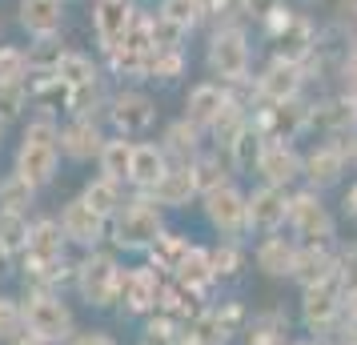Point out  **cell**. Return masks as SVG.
Returning a JSON list of instances; mask_svg holds the SVG:
<instances>
[{
    "label": "cell",
    "mask_w": 357,
    "mask_h": 345,
    "mask_svg": "<svg viewBox=\"0 0 357 345\" xmlns=\"http://www.w3.org/2000/svg\"><path fill=\"white\" fill-rule=\"evenodd\" d=\"M56 161H61V129L52 125L49 116H36L33 125L24 129V137H20L13 173L24 177L33 189H45L56 177Z\"/></svg>",
    "instance_id": "obj_1"
},
{
    "label": "cell",
    "mask_w": 357,
    "mask_h": 345,
    "mask_svg": "<svg viewBox=\"0 0 357 345\" xmlns=\"http://www.w3.org/2000/svg\"><path fill=\"white\" fill-rule=\"evenodd\" d=\"M77 293L93 305V309H105V305H113L121 301V281H125V269L116 265L113 253H97V249H89V257L77 265Z\"/></svg>",
    "instance_id": "obj_2"
},
{
    "label": "cell",
    "mask_w": 357,
    "mask_h": 345,
    "mask_svg": "<svg viewBox=\"0 0 357 345\" xmlns=\"http://www.w3.org/2000/svg\"><path fill=\"white\" fill-rule=\"evenodd\" d=\"M24 329L49 345H65L77 333L73 329V309L52 289H36V293L24 297Z\"/></svg>",
    "instance_id": "obj_3"
},
{
    "label": "cell",
    "mask_w": 357,
    "mask_h": 345,
    "mask_svg": "<svg viewBox=\"0 0 357 345\" xmlns=\"http://www.w3.org/2000/svg\"><path fill=\"white\" fill-rule=\"evenodd\" d=\"M165 233L161 209L157 201L137 197L129 205H121V213L113 217V241L121 249H153V241Z\"/></svg>",
    "instance_id": "obj_4"
},
{
    "label": "cell",
    "mask_w": 357,
    "mask_h": 345,
    "mask_svg": "<svg viewBox=\"0 0 357 345\" xmlns=\"http://www.w3.org/2000/svg\"><path fill=\"white\" fill-rule=\"evenodd\" d=\"M341 309H345V289H341L337 273L329 281H321V285H309L305 289V301H301V317H305V325L313 329V333H333V325H337Z\"/></svg>",
    "instance_id": "obj_5"
},
{
    "label": "cell",
    "mask_w": 357,
    "mask_h": 345,
    "mask_svg": "<svg viewBox=\"0 0 357 345\" xmlns=\"http://www.w3.org/2000/svg\"><path fill=\"white\" fill-rule=\"evenodd\" d=\"M209 68L221 81H245L249 72V40L241 29H217L209 40Z\"/></svg>",
    "instance_id": "obj_6"
},
{
    "label": "cell",
    "mask_w": 357,
    "mask_h": 345,
    "mask_svg": "<svg viewBox=\"0 0 357 345\" xmlns=\"http://www.w3.org/2000/svg\"><path fill=\"white\" fill-rule=\"evenodd\" d=\"M109 121H113L116 137H137V132H145L153 121H157V105L153 97L145 93H137V89H125V93H116L109 100Z\"/></svg>",
    "instance_id": "obj_7"
},
{
    "label": "cell",
    "mask_w": 357,
    "mask_h": 345,
    "mask_svg": "<svg viewBox=\"0 0 357 345\" xmlns=\"http://www.w3.org/2000/svg\"><path fill=\"white\" fill-rule=\"evenodd\" d=\"M289 221L305 245H325L333 237V217L325 213V205L317 201V193H297L289 201Z\"/></svg>",
    "instance_id": "obj_8"
},
{
    "label": "cell",
    "mask_w": 357,
    "mask_h": 345,
    "mask_svg": "<svg viewBox=\"0 0 357 345\" xmlns=\"http://www.w3.org/2000/svg\"><path fill=\"white\" fill-rule=\"evenodd\" d=\"M61 229H65V237L73 241V245H84V249H97L100 237H105V229H109V217H100L93 205H84L81 197L68 201L65 213H61Z\"/></svg>",
    "instance_id": "obj_9"
},
{
    "label": "cell",
    "mask_w": 357,
    "mask_h": 345,
    "mask_svg": "<svg viewBox=\"0 0 357 345\" xmlns=\"http://www.w3.org/2000/svg\"><path fill=\"white\" fill-rule=\"evenodd\" d=\"M245 209H249V197H241L233 185H221V189L205 193V217H209L221 233H229V237H237L241 229H249Z\"/></svg>",
    "instance_id": "obj_10"
},
{
    "label": "cell",
    "mask_w": 357,
    "mask_h": 345,
    "mask_svg": "<svg viewBox=\"0 0 357 345\" xmlns=\"http://www.w3.org/2000/svg\"><path fill=\"white\" fill-rule=\"evenodd\" d=\"M65 245H68V237H65V229H61V221H52V217H40V221H33V229H29L24 265H29V269H36V265L65 261Z\"/></svg>",
    "instance_id": "obj_11"
},
{
    "label": "cell",
    "mask_w": 357,
    "mask_h": 345,
    "mask_svg": "<svg viewBox=\"0 0 357 345\" xmlns=\"http://www.w3.org/2000/svg\"><path fill=\"white\" fill-rule=\"evenodd\" d=\"M289 201H293V197H285V189H277V185H261L257 193L249 197V209H245L249 229L273 233L277 225L289 217Z\"/></svg>",
    "instance_id": "obj_12"
},
{
    "label": "cell",
    "mask_w": 357,
    "mask_h": 345,
    "mask_svg": "<svg viewBox=\"0 0 357 345\" xmlns=\"http://www.w3.org/2000/svg\"><path fill=\"white\" fill-rule=\"evenodd\" d=\"M129 20H132L129 0H93V29H97V40H100L105 52L116 49V45L125 40Z\"/></svg>",
    "instance_id": "obj_13"
},
{
    "label": "cell",
    "mask_w": 357,
    "mask_h": 345,
    "mask_svg": "<svg viewBox=\"0 0 357 345\" xmlns=\"http://www.w3.org/2000/svg\"><path fill=\"white\" fill-rule=\"evenodd\" d=\"M157 293H161V273L149 269H125L121 281V305L129 313H153L157 309Z\"/></svg>",
    "instance_id": "obj_14"
},
{
    "label": "cell",
    "mask_w": 357,
    "mask_h": 345,
    "mask_svg": "<svg viewBox=\"0 0 357 345\" xmlns=\"http://www.w3.org/2000/svg\"><path fill=\"white\" fill-rule=\"evenodd\" d=\"M100 148H105V137L93 116H73V125L61 129V153L68 161H93L100 157Z\"/></svg>",
    "instance_id": "obj_15"
},
{
    "label": "cell",
    "mask_w": 357,
    "mask_h": 345,
    "mask_svg": "<svg viewBox=\"0 0 357 345\" xmlns=\"http://www.w3.org/2000/svg\"><path fill=\"white\" fill-rule=\"evenodd\" d=\"M257 173L265 177V185L285 189L289 181H297V177L305 173V161L281 141V145H265V153H261V161H257Z\"/></svg>",
    "instance_id": "obj_16"
},
{
    "label": "cell",
    "mask_w": 357,
    "mask_h": 345,
    "mask_svg": "<svg viewBox=\"0 0 357 345\" xmlns=\"http://www.w3.org/2000/svg\"><path fill=\"white\" fill-rule=\"evenodd\" d=\"M229 105H233V97H229L221 84H197L193 93H189V100H185L189 121H193L197 129H213Z\"/></svg>",
    "instance_id": "obj_17"
},
{
    "label": "cell",
    "mask_w": 357,
    "mask_h": 345,
    "mask_svg": "<svg viewBox=\"0 0 357 345\" xmlns=\"http://www.w3.org/2000/svg\"><path fill=\"white\" fill-rule=\"evenodd\" d=\"M201 189H197V177H193V164H169V173H165L157 189H153V201L157 205H169V209H181V205H189Z\"/></svg>",
    "instance_id": "obj_18"
},
{
    "label": "cell",
    "mask_w": 357,
    "mask_h": 345,
    "mask_svg": "<svg viewBox=\"0 0 357 345\" xmlns=\"http://www.w3.org/2000/svg\"><path fill=\"white\" fill-rule=\"evenodd\" d=\"M337 273V257L325 245H301L297 249V265H293V277L301 281V289L309 285H321Z\"/></svg>",
    "instance_id": "obj_19"
},
{
    "label": "cell",
    "mask_w": 357,
    "mask_h": 345,
    "mask_svg": "<svg viewBox=\"0 0 357 345\" xmlns=\"http://www.w3.org/2000/svg\"><path fill=\"white\" fill-rule=\"evenodd\" d=\"M169 173V157H165L161 145H137L132 148V173H129V185H137L141 193H153L157 181Z\"/></svg>",
    "instance_id": "obj_20"
},
{
    "label": "cell",
    "mask_w": 357,
    "mask_h": 345,
    "mask_svg": "<svg viewBox=\"0 0 357 345\" xmlns=\"http://www.w3.org/2000/svg\"><path fill=\"white\" fill-rule=\"evenodd\" d=\"M197 145H201V129H197L189 116L165 129L161 148H165V157H169V164H193L197 161Z\"/></svg>",
    "instance_id": "obj_21"
},
{
    "label": "cell",
    "mask_w": 357,
    "mask_h": 345,
    "mask_svg": "<svg viewBox=\"0 0 357 345\" xmlns=\"http://www.w3.org/2000/svg\"><path fill=\"white\" fill-rule=\"evenodd\" d=\"M61 0H20V24L33 36H56L61 33Z\"/></svg>",
    "instance_id": "obj_22"
},
{
    "label": "cell",
    "mask_w": 357,
    "mask_h": 345,
    "mask_svg": "<svg viewBox=\"0 0 357 345\" xmlns=\"http://www.w3.org/2000/svg\"><path fill=\"white\" fill-rule=\"evenodd\" d=\"M257 265L269 277H293V265H297V245L285 237H265L257 245Z\"/></svg>",
    "instance_id": "obj_23"
},
{
    "label": "cell",
    "mask_w": 357,
    "mask_h": 345,
    "mask_svg": "<svg viewBox=\"0 0 357 345\" xmlns=\"http://www.w3.org/2000/svg\"><path fill=\"white\" fill-rule=\"evenodd\" d=\"M345 173V153H341L337 145H321V148H313L305 157V177L317 189H325V185H333Z\"/></svg>",
    "instance_id": "obj_24"
},
{
    "label": "cell",
    "mask_w": 357,
    "mask_h": 345,
    "mask_svg": "<svg viewBox=\"0 0 357 345\" xmlns=\"http://www.w3.org/2000/svg\"><path fill=\"white\" fill-rule=\"evenodd\" d=\"M132 141H125V137H113V141H105V148H100V177H109V181H129L132 173Z\"/></svg>",
    "instance_id": "obj_25"
},
{
    "label": "cell",
    "mask_w": 357,
    "mask_h": 345,
    "mask_svg": "<svg viewBox=\"0 0 357 345\" xmlns=\"http://www.w3.org/2000/svg\"><path fill=\"white\" fill-rule=\"evenodd\" d=\"M189 249L193 245H189L185 237H177V233H161V237L153 241V249H149V261H153L157 273H169V277H173V273L181 269V261L189 257Z\"/></svg>",
    "instance_id": "obj_26"
},
{
    "label": "cell",
    "mask_w": 357,
    "mask_h": 345,
    "mask_svg": "<svg viewBox=\"0 0 357 345\" xmlns=\"http://www.w3.org/2000/svg\"><path fill=\"white\" fill-rule=\"evenodd\" d=\"M261 97L269 100V105H277V100H293V93H297V65L293 61H277L265 77H261Z\"/></svg>",
    "instance_id": "obj_27"
},
{
    "label": "cell",
    "mask_w": 357,
    "mask_h": 345,
    "mask_svg": "<svg viewBox=\"0 0 357 345\" xmlns=\"http://www.w3.org/2000/svg\"><path fill=\"white\" fill-rule=\"evenodd\" d=\"M84 205H93L100 217H109L113 221L116 213H121V205H125V197H121V181H109V177H97V181H89L84 185V193H81Z\"/></svg>",
    "instance_id": "obj_28"
},
{
    "label": "cell",
    "mask_w": 357,
    "mask_h": 345,
    "mask_svg": "<svg viewBox=\"0 0 357 345\" xmlns=\"http://www.w3.org/2000/svg\"><path fill=\"white\" fill-rule=\"evenodd\" d=\"M36 201V189L24 177H17V173H8L4 181H0V213H13V217H29V209H33Z\"/></svg>",
    "instance_id": "obj_29"
},
{
    "label": "cell",
    "mask_w": 357,
    "mask_h": 345,
    "mask_svg": "<svg viewBox=\"0 0 357 345\" xmlns=\"http://www.w3.org/2000/svg\"><path fill=\"white\" fill-rule=\"evenodd\" d=\"M173 277H177L181 285H185V289H193V293H201V289H205V285H209V281L217 277V273H213V261H209V253L193 245V249H189V257L181 261V269L173 273Z\"/></svg>",
    "instance_id": "obj_30"
},
{
    "label": "cell",
    "mask_w": 357,
    "mask_h": 345,
    "mask_svg": "<svg viewBox=\"0 0 357 345\" xmlns=\"http://www.w3.org/2000/svg\"><path fill=\"white\" fill-rule=\"evenodd\" d=\"M229 153H233V161L241 164V169H249L253 161H261V153H265V137H261V129L253 125V121H245L241 132L229 141Z\"/></svg>",
    "instance_id": "obj_31"
},
{
    "label": "cell",
    "mask_w": 357,
    "mask_h": 345,
    "mask_svg": "<svg viewBox=\"0 0 357 345\" xmlns=\"http://www.w3.org/2000/svg\"><path fill=\"white\" fill-rule=\"evenodd\" d=\"M29 229H33L29 217L0 213V249H4L8 257H24V249H29Z\"/></svg>",
    "instance_id": "obj_32"
},
{
    "label": "cell",
    "mask_w": 357,
    "mask_h": 345,
    "mask_svg": "<svg viewBox=\"0 0 357 345\" xmlns=\"http://www.w3.org/2000/svg\"><path fill=\"white\" fill-rule=\"evenodd\" d=\"M56 81H65L68 89H77V84L97 81V68H93V61H89L84 52H65V56L56 61Z\"/></svg>",
    "instance_id": "obj_33"
},
{
    "label": "cell",
    "mask_w": 357,
    "mask_h": 345,
    "mask_svg": "<svg viewBox=\"0 0 357 345\" xmlns=\"http://www.w3.org/2000/svg\"><path fill=\"white\" fill-rule=\"evenodd\" d=\"M157 17H165L169 24H177V29H193L197 20L205 17V4L201 0H161V13Z\"/></svg>",
    "instance_id": "obj_34"
},
{
    "label": "cell",
    "mask_w": 357,
    "mask_h": 345,
    "mask_svg": "<svg viewBox=\"0 0 357 345\" xmlns=\"http://www.w3.org/2000/svg\"><path fill=\"white\" fill-rule=\"evenodd\" d=\"M29 100H33L29 81H0V116H4V121L20 116L29 109Z\"/></svg>",
    "instance_id": "obj_35"
},
{
    "label": "cell",
    "mask_w": 357,
    "mask_h": 345,
    "mask_svg": "<svg viewBox=\"0 0 357 345\" xmlns=\"http://www.w3.org/2000/svg\"><path fill=\"white\" fill-rule=\"evenodd\" d=\"M24 333V301L0 293V342H13Z\"/></svg>",
    "instance_id": "obj_36"
},
{
    "label": "cell",
    "mask_w": 357,
    "mask_h": 345,
    "mask_svg": "<svg viewBox=\"0 0 357 345\" xmlns=\"http://www.w3.org/2000/svg\"><path fill=\"white\" fill-rule=\"evenodd\" d=\"M29 49L0 45V81H29Z\"/></svg>",
    "instance_id": "obj_37"
},
{
    "label": "cell",
    "mask_w": 357,
    "mask_h": 345,
    "mask_svg": "<svg viewBox=\"0 0 357 345\" xmlns=\"http://www.w3.org/2000/svg\"><path fill=\"white\" fill-rule=\"evenodd\" d=\"M181 52H173V49H153L149 52V61H145V77H161V81H173L181 72Z\"/></svg>",
    "instance_id": "obj_38"
},
{
    "label": "cell",
    "mask_w": 357,
    "mask_h": 345,
    "mask_svg": "<svg viewBox=\"0 0 357 345\" xmlns=\"http://www.w3.org/2000/svg\"><path fill=\"white\" fill-rule=\"evenodd\" d=\"M193 177H197V189H201V193H213V189L229 185L225 181V169H221L217 157H197V161H193Z\"/></svg>",
    "instance_id": "obj_39"
},
{
    "label": "cell",
    "mask_w": 357,
    "mask_h": 345,
    "mask_svg": "<svg viewBox=\"0 0 357 345\" xmlns=\"http://www.w3.org/2000/svg\"><path fill=\"white\" fill-rule=\"evenodd\" d=\"M209 261H213V273H217V277H233V273L241 269V249H237L233 241H229V245L213 249V253H209Z\"/></svg>",
    "instance_id": "obj_40"
},
{
    "label": "cell",
    "mask_w": 357,
    "mask_h": 345,
    "mask_svg": "<svg viewBox=\"0 0 357 345\" xmlns=\"http://www.w3.org/2000/svg\"><path fill=\"white\" fill-rule=\"evenodd\" d=\"M337 281H341L345 293L357 289V245H349V253H341L337 257Z\"/></svg>",
    "instance_id": "obj_41"
},
{
    "label": "cell",
    "mask_w": 357,
    "mask_h": 345,
    "mask_svg": "<svg viewBox=\"0 0 357 345\" xmlns=\"http://www.w3.org/2000/svg\"><path fill=\"white\" fill-rule=\"evenodd\" d=\"M249 345H281V325H277V317L257 321L253 333H249Z\"/></svg>",
    "instance_id": "obj_42"
},
{
    "label": "cell",
    "mask_w": 357,
    "mask_h": 345,
    "mask_svg": "<svg viewBox=\"0 0 357 345\" xmlns=\"http://www.w3.org/2000/svg\"><path fill=\"white\" fill-rule=\"evenodd\" d=\"M65 345H116L109 333H73Z\"/></svg>",
    "instance_id": "obj_43"
},
{
    "label": "cell",
    "mask_w": 357,
    "mask_h": 345,
    "mask_svg": "<svg viewBox=\"0 0 357 345\" xmlns=\"http://www.w3.org/2000/svg\"><path fill=\"white\" fill-rule=\"evenodd\" d=\"M245 13L249 17H269V13H277V0H245Z\"/></svg>",
    "instance_id": "obj_44"
},
{
    "label": "cell",
    "mask_w": 357,
    "mask_h": 345,
    "mask_svg": "<svg viewBox=\"0 0 357 345\" xmlns=\"http://www.w3.org/2000/svg\"><path fill=\"white\" fill-rule=\"evenodd\" d=\"M345 213H349V217H357V181L349 185V193H345Z\"/></svg>",
    "instance_id": "obj_45"
},
{
    "label": "cell",
    "mask_w": 357,
    "mask_h": 345,
    "mask_svg": "<svg viewBox=\"0 0 357 345\" xmlns=\"http://www.w3.org/2000/svg\"><path fill=\"white\" fill-rule=\"evenodd\" d=\"M8 345H49V342H40L36 333H29V329H24V333H20V337H13Z\"/></svg>",
    "instance_id": "obj_46"
},
{
    "label": "cell",
    "mask_w": 357,
    "mask_h": 345,
    "mask_svg": "<svg viewBox=\"0 0 357 345\" xmlns=\"http://www.w3.org/2000/svg\"><path fill=\"white\" fill-rule=\"evenodd\" d=\"M345 313H349V317H357V289H349V293H345Z\"/></svg>",
    "instance_id": "obj_47"
},
{
    "label": "cell",
    "mask_w": 357,
    "mask_h": 345,
    "mask_svg": "<svg viewBox=\"0 0 357 345\" xmlns=\"http://www.w3.org/2000/svg\"><path fill=\"white\" fill-rule=\"evenodd\" d=\"M345 342L357 345V317H349V333H345Z\"/></svg>",
    "instance_id": "obj_48"
},
{
    "label": "cell",
    "mask_w": 357,
    "mask_h": 345,
    "mask_svg": "<svg viewBox=\"0 0 357 345\" xmlns=\"http://www.w3.org/2000/svg\"><path fill=\"white\" fill-rule=\"evenodd\" d=\"M8 261H13V257H8V253H4V249H0V273H4V269H8Z\"/></svg>",
    "instance_id": "obj_49"
},
{
    "label": "cell",
    "mask_w": 357,
    "mask_h": 345,
    "mask_svg": "<svg viewBox=\"0 0 357 345\" xmlns=\"http://www.w3.org/2000/svg\"><path fill=\"white\" fill-rule=\"evenodd\" d=\"M0 141H4V116H0Z\"/></svg>",
    "instance_id": "obj_50"
},
{
    "label": "cell",
    "mask_w": 357,
    "mask_h": 345,
    "mask_svg": "<svg viewBox=\"0 0 357 345\" xmlns=\"http://www.w3.org/2000/svg\"><path fill=\"white\" fill-rule=\"evenodd\" d=\"M293 345H309V342H293Z\"/></svg>",
    "instance_id": "obj_51"
}]
</instances>
